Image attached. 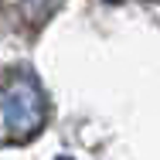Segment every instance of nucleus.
Listing matches in <instances>:
<instances>
[{"label": "nucleus", "mask_w": 160, "mask_h": 160, "mask_svg": "<svg viewBox=\"0 0 160 160\" xmlns=\"http://www.w3.org/2000/svg\"><path fill=\"white\" fill-rule=\"evenodd\" d=\"M48 106L44 92L38 89L31 75H14L0 85V136L3 140H24L44 123Z\"/></svg>", "instance_id": "nucleus-1"}]
</instances>
